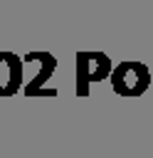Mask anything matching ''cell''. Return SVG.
<instances>
[{
    "label": "cell",
    "mask_w": 153,
    "mask_h": 158,
    "mask_svg": "<svg viewBox=\"0 0 153 158\" xmlns=\"http://www.w3.org/2000/svg\"><path fill=\"white\" fill-rule=\"evenodd\" d=\"M76 69H79L76 89H79V91H86V84H89V81H99V79L106 77V72H109V59H106L104 54H79Z\"/></svg>",
    "instance_id": "cell-1"
},
{
    "label": "cell",
    "mask_w": 153,
    "mask_h": 158,
    "mask_svg": "<svg viewBox=\"0 0 153 158\" xmlns=\"http://www.w3.org/2000/svg\"><path fill=\"white\" fill-rule=\"evenodd\" d=\"M146 86V69L141 64H121L114 74V89L123 94L143 91Z\"/></svg>",
    "instance_id": "cell-2"
},
{
    "label": "cell",
    "mask_w": 153,
    "mask_h": 158,
    "mask_svg": "<svg viewBox=\"0 0 153 158\" xmlns=\"http://www.w3.org/2000/svg\"><path fill=\"white\" fill-rule=\"evenodd\" d=\"M12 54H0V72L7 74V67L12 64ZM17 86V79L15 77H0V91H12Z\"/></svg>",
    "instance_id": "cell-3"
}]
</instances>
